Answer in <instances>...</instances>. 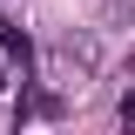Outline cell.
Segmentation results:
<instances>
[{
  "instance_id": "cell-1",
  "label": "cell",
  "mask_w": 135,
  "mask_h": 135,
  "mask_svg": "<svg viewBox=\"0 0 135 135\" xmlns=\"http://www.w3.org/2000/svg\"><path fill=\"white\" fill-rule=\"evenodd\" d=\"M0 88H7V81H0Z\"/></svg>"
}]
</instances>
